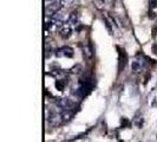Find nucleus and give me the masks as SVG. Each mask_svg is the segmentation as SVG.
I'll return each instance as SVG.
<instances>
[{
  "label": "nucleus",
  "mask_w": 157,
  "mask_h": 142,
  "mask_svg": "<svg viewBox=\"0 0 157 142\" xmlns=\"http://www.w3.org/2000/svg\"><path fill=\"white\" fill-rule=\"evenodd\" d=\"M67 22L70 25H76V24L78 23V13L77 12H72L69 17V19H67Z\"/></svg>",
  "instance_id": "1a4fd4ad"
},
{
  "label": "nucleus",
  "mask_w": 157,
  "mask_h": 142,
  "mask_svg": "<svg viewBox=\"0 0 157 142\" xmlns=\"http://www.w3.org/2000/svg\"><path fill=\"white\" fill-rule=\"evenodd\" d=\"M144 65H145L144 59L142 58L141 56H137L134 61H132V63H131V70L134 71V72H136V73H138V72H141L144 69Z\"/></svg>",
  "instance_id": "f03ea898"
},
{
  "label": "nucleus",
  "mask_w": 157,
  "mask_h": 142,
  "mask_svg": "<svg viewBox=\"0 0 157 142\" xmlns=\"http://www.w3.org/2000/svg\"><path fill=\"white\" fill-rule=\"evenodd\" d=\"M57 105L64 110H71V108L73 107V103L71 102V100L69 98H58Z\"/></svg>",
  "instance_id": "39448f33"
},
{
  "label": "nucleus",
  "mask_w": 157,
  "mask_h": 142,
  "mask_svg": "<svg viewBox=\"0 0 157 142\" xmlns=\"http://www.w3.org/2000/svg\"><path fill=\"white\" fill-rule=\"evenodd\" d=\"M75 55V51L70 46H63L60 49H58L56 51V56L57 57H66V58H72Z\"/></svg>",
  "instance_id": "7ed1b4c3"
},
{
  "label": "nucleus",
  "mask_w": 157,
  "mask_h": 142,
  "mask_svg": "<svg viewBox=\"0 0 157 142\" xmlns=\"http://www.w3.org/2000/svg\"><path fill=\"white\" fill-rule=\"evenodd\" d=\"M59 8H60V4L59 2H53L51 5H47L46 11H45L46 17H55L57 14V12L59 11Z\"/></svg>",
  "instance_id": "20e7f679"
},
{
  "label": "nucleus",
  "mask_w": 157,
  "mask_h": 142,
  "mask_svg": "<svg viewBox=\"0 0 157 142\" xmlns=\"http://www.w3.org/2000/svg\"><path fill=\"white\" fill-rule=\"evenodd\" d=\"M48 122L53 127H58L63 123V117H62V112H56V111H50L48 114Z\"/></svg>",
  "instance_id": "f257e3e1"
},
{
  "label": "nucleus",
  "mask_w": 157,
  "mask_h": 142,
  "mask_svg": "<svg viewBox=\"0 0 157 142\" xmlns=\"http://www.w3.org/2000/svg\"><path fill=\"white\" fill-rule=\"evenodd\" d=\"M152 52H154V53L157 56V44H155V45L152 46Z\"/></svg>",
  "instance_id": "f8f14e48"
},
{
  "label": "nucleus",
  "mask_w": 157,
  "mask_h": 142,
  "mask_svg": "<svg viewBox=\"0 0 157 142\" xmlns=\"http://www.w3.org/2000/svg\"><path fill=\"white\" fill-rule=\"evenodd\" d=\"M62 117L64 122H70L73 117V112L71 110H63L62 111Z\"/></svg>",
  "instance_id": "0eeeda50"
},
{
  "label": "nucleus",
  "mask_w": 157,
  "mask_h": 142,
  "mask_svg": "<svg viewBox=\"0 0 157 142\" xmlns=\"http://www.w3.org/2000/svg\"><path fill=\"white\" fill-rule=\"evenodd\" d=\"M84 55H86V57H89V58L92 57V49L89 46V45L85 46V49H84Z\"/></svg>",
  "instance_id": "9b49d317"
},
{
  "label": "nucleus",
  "mask_w": 157,
  "mask_h": 142,
  "mask_svg": "<svg viewBox=\"0 0 157 142\" xmlns=\"http://www.w3.org/2000/svg\"><path fill=\"white\" fill-rule=\"evenodd\" d=\"M152 6H154V7H157V0H152Z\"/></svg>",
  "instance_id": "ddd939ff"
},
{
  "label": "nucleus",
  "mask_w": 157,
  "mask_h": 142,
  "mask_svg": "<svg viewBox=\"0 0 157 142\" xmlns=\"http://www.w3.org/2000/svg\"><path fill=\"white\" fill-rule=\"evenodd\" d=\"M50 1H51V0H50Z\"/></svg>",
  "instance_id": "4468645a"
},
{
  "label": "nucleus",
  "mask_w": 157,
  "mask_h": 142,
  "mask_svg": "<svg viewBox=\"0 0 157 142\" xmlns=\"http://www.w3.org/2000/svg\"><path fill=\"white\" fill-rule=\"evenodd\" d=\"M71 33H72V30H71L70 24H64L63 26L60 27L59 34H60V37H62V38H64V39L69 38V37L71 36Z\"/></svg>",
  "instance_id": "423d86ee"
},
{
  "label": "nucleus",
  "mask_w": 157,
  "mask_h": 142,
  "mask_svg": "<svg viewBox=\"0 0 157 142\" xmlns=\"http://www.w3.org/2000/svg\"><path fill=\"white\" fill-rule=\"evenodd\" d=\"M64 87H65V81H63V79H59V81H57V82H56V88H57L58 90L63 91Z\"/></svg>",
  "instance_id": "9d476101"
},
{
  "label": "nucleus",
  "mask_w": 157,
  "mask_h": 142,
  "mask_svg": "<svg viewBox=\"0 0 157 142\" xmlns=\"http://www.w3.org/2000/svg\"><path fill=\"white\" fill-rule=\"evenodd\" d=\"M75 1L76 0H60L59 4H60L62 8H70L75 5Z\"/></svg>",
  "instance_id": "6e6552de"
}]
</instances>
